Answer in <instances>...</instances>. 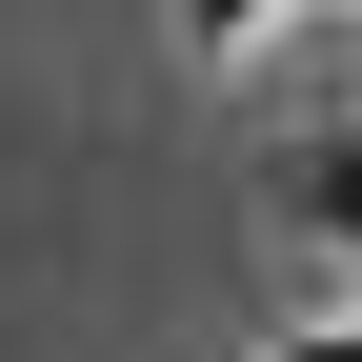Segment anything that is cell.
Returning <instances> with one entry per match:
<instances>
[{"label":"cell","mask_w":362,"mask_h":362,"mask_svg":"<svg viewBox=\"0 0 362 362\" xmlns=\"http://www.w3.org/2000/svg\"><path fill=\"white\" fill-rule=\"evenodd\" d=\"M262 362H362V322H302V342H262Z\"/></svg>","instance_id":"3957f363"},{"label":"cell","mask_w":362,"mask_h":362,"mask_svg":"<svg viewBox=\"0 0 362 362\" xmlns=\"http://www.w3.org/2000/svg\"><path fill=\"white\" fill-rule=\"evenodd\" d=\"M282 242H322V262H362V121H322V141L282 161Z\"/></svg>","instance_id":"6da1fadb"},{"label":"cell","mask_w":362,"mask_h":362,"mask_svg":"<svg viewBox=\"0 0 362 362\" xmlns=\"http://www.w3.org/2000/svg\"><path fill=\"white\" fill-rule=\"evenodd\" d=\"M262 21H282V0H181V40H262Z\"/></svg>","instance_id":"7a4b0ae2"}]
</instances>
